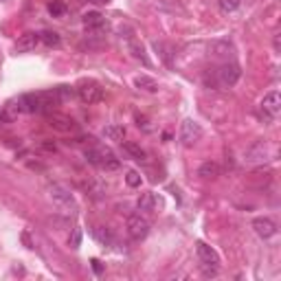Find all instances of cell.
I'll return each mask as SVG.
<instances>
[{
    "label": "cell",
    "instance_id": "1",
    "mask_svg": "<svg viewBox=\"0 0 281 281\" xmlns=\"http://www.w3.org/2000/svg\"><path fill=\"white\" fill-rule=\"evenodd\" d=\"M84 156L90 165L99 167V169H106V171H115L121 167L119 158L112 154L108 147H99V145H92V147H86L84 150Z\"/></svg>",
    "mask_w": 281,
    "mask_h": 281
},
{
    "label": "cell",
    "instance_id": "2",
    "mask_svg": "<svg viewBox=\"0 0 281 281\" xmlns=\"http://www.w3.org/2000/svg\"><path fill=\"white\" fill-rule=\"evenodd\" d=\"M239 77H242V68H239L235 62L222 64L216 73H213V79H216V88H218V86H220V88H233V86L239 82Z\"/></svg>",
    "mask_w": 281,
    "mask_h": 281
},
{
    "label": "cell",
    "instance_id": "3",
    "mask_svg": "<svg viewBox=\"0 0 281 281\" xmlns=\"http://www.w3.org/2000/svg\"><path fill=\"white\" fill-rule=\"evenodd\" d=\"M49 196L51 200L55 202L59 209H66V211H77V202H75V196L66 189L64 185H51L49 187Z\"/></svg>",
    "mask_w": 281,
    "mask_h": 281
},
{
    "label": "cell",
    "instance_id": "4",
    "mask_svg": "<svg viewBox=\"0 0 281 281\" xmlns=\"http://www.w3.org/2000/svg\"><path fill=\"white\" fill-rule=\"evenodd\" d=\"M125 229H128V235L134 239V242H140V239H145L147 235H150V222H147L143 216H138V213L128 218Z\"/></svg>",
    "mask_w": 281,
    "mask_h": 281
},
{
    "label": "cell",
    "instance_id": "5",
    "mask_svg": "<svg viewBox=\"0 0 281 281\" xmlns=\"http://www.w3.org/2000/svg\"><path fill=\"white\" fill-rule=\"evenodd\" d=\"M200 138H202V128H200V123L191 121V119L183 121V125H180V143L185 147H193Z\"/></svg>",
    "mask_w": 281,
    "mask_h": 281
},
{
    "label": "cell",
    "instance_id": "6",
    "mask_svg": "<svg viewBox=\"0 0 281 281\" xmlns=\"http://www.w3.org/2000/svg\"><path fill=\"white\" fill-rule=\"evenodd\" d=\"M262 117L264 119H268V121H275V119L279 117V112H281V95L277 90H272L268 92L264 99H262Z\"/></svg>",
    "mask_w": 281,
    "mask_h": 281
},
{
    "label": "cell",
    "instance_id": "7",
    "mask_svg": "<svg viewBox=\"0 0 281 281\" xmlns=\"http://www.w3.org/2000/svg\"><path fill=\"white\" fill-rule=\"evenodd\" d=\"M77 97L82 99L84 103H88V106L99 103L103 99V88L99 84H95V82H84L77 88Z\"/></svg>",
    "mask_w": 281,
    "mask_h": 281
},
{
    "label": "cell",
    "instance_id": "8",
    "mask_svg": "<svg viewBox=\"0 0 281 281\" xmlns=\"http://www.w3.org/2000/svg\"><path fill=\"white\" fill-rule=\"evenodd\" d=\"M246 163H264V160L270 158V145L266 140H255L244 154Z\"/></svg>",
    "mask_w": 281,
    "mask_h": 281
},
{
    "label": "cell",
    "instance_id": "9",
    "mask_svg": "<svg viewBox=\"0 0 281 281\" xmlns=\"http://www.w3.org/2000/svg\"><path fill=\"white\" fill-rule=\"evenodd\" d=\"M196 253H198L200 264L213 266V268H220V257H218V253L213 251L211 246H206L204 242H198V244H196Z\"/></svg>",
    "mask_w": 281,
    "mask_h": 281
},
{
    "label": "cell",
    "instance_id": "10",
    "mask_svg": "<svg viewBox=\"0 0 281 281\" xmlns=\"http://www.w3.org/2000/svg\"><path fill=\"white\" fill-rule=\"evenodd\" d=\"M253 229L262 239H270L277 235V224L272 222L270 218H257L255 222H253Z\"/></svg>",
    "mask_w": 281,
    "mask_h": 281
},
{
    "label": "cell",
    "instance_id": "11",
    "mask_svg": "<svg viewBox=\"0 0 281 281\" xmlns=\"http://www.w3.org/2000/svg\"><path fill=\"white\" fill-rule=\"evenodd\" d=\"M38 44H40V33H24V36H20V40L16 42V51L29 53V51L36 49Z\"/></svg>",
    "mask_w": 281,
    "mask_h": 281
},
{
    "label": "cell",
    "instance_id": "12",
    "mask_svg": "<svg viewBox=\"0 0 281 281\" xmlns=\"http://www.w3.org/2000/svg\"><path fill=\"white\" fill-rule=\"evenodd\" d=\"M49 119H51V125L55 130H62V132H75L77 130V123L64 115H49Z\"/></svg>",
    "mask_w": 281,
    "mask_h": 281
},
{
    "label": "cell",
    "instance_id": "13",
    "mask_svg": "<svg viewBox=\"0 0 281 281\" xmlns=\"http://www.w3.org/2000/svg\"><path fill=\"white\" fill-rule=\"evenodd\" d=\"M136 206H138V211H156V206H158V196H156V193H152V191L140 193Z\"/></svg>",
    "mask_w": 281,
    "mask_h": 281
},
{
    "label": "cell",
    "instance_id": "14",
    "mask_svg": "<svg viewBox=\"0 0 281 281\" xmlns=\"http://www.w3.org/2000/svg\"><path fill=\"white\" fill-rule=\"evenodd\" d=\"M103 24H106L103 13H99V11L84 13V26L86 29H103Z\"/></svg>",
    "mask_w": 281,
    "mask_h": 281
},
{
    "label": "cell",
    "instance_id": "15",
    "mask_svg": "<svg viewBox=\"0 0 281 281\" xmlns=\"http://www.w3.org/2000/svg\"><path fill=\"white\" fill-rule=\"evenodd\" d=\"M198 176L204 178V180H213L220 176V165L213 163V160H206V163H202L198 167Z\"/></svg>",
    "mask_w": 281,
    "mask_h": 281
},
{
    "label": "cell",
    "instance_id": "16",
    "mask_svg": "<svg viewBox=\"0 0 281 281\" xmlns=\"http://www.w3.org/2000/svg\"><path fill=\"white\" fill-rule=\"evenodd\" d=\"M134 86L138 90H145V92H158V82L150 75H136L134 77Z\"/></svg>",
    "mask_w": 281,
    "mask_h": 281
},
{
    "label": "cell",
    "instance_id": "17",
    "mask_svg": "<svg viewBox=\"0 0 281 281\" xmlns=\"http://www.w3.org/2000/svg\"><path fill=\"white\" fill-rule=\"evenodd\" d=\"M101 134H103V138H108V140L123 143V140H125V128H123V125H106Z\"/></svg>",
    "mask_w": 281,
    "mask_h": 281
},
{
    "label": "cell",
    "instance_id": "18",
    "mask_svg": "<svg viewBox=\"0 0 281 281\" xmlns=\"http://www.w3.org/2000/svg\"><path fill=\"white\" fill-rule=\"evenodd\" d=\"M123 150L128 152L134 160H143V163L147 160V152H145L138 143H134V140H123Z\"/></svg>",
    "mask_w": 281,
    "mask_h": 281
},
{
    "label": "cell",
    "instance_id": "19",
    "mask_svg": "<svg viewBox=\"0 0 281 281\" xmlns=\"http://www.w3.org/2000/svg\"><path fill=\"white\" fill-rule=\"evenodd\" d=\"M40 42H44L46 46H59L62 44V38H59V33H55V31H42L40 33Z\"/></svg>",
    "mask_w": 281,
    "mask_h": 281
},
{
    "label": "cell",
    "instance_id": "20",
    "mask_svg": "<svg viewBox=\"0 0 281 281\" xmlns=\"http://www.w3.org/2000/svg\"><path fill=\"white\" fill-rule=\"evenodd\" d=\"M128 46H130L132 55H134L136 59H140V62H143V64H150V62H147V57H145V49H143V46H140V44L136 42L134 38H130V40H128Z\"/></svg>",
    "mask_w": 281,
    "mask_h": 281
},
{
    "label": "cell",
    "instance_id": "21",
    "mask_svg": "<svg viewBox=\"0 0 281 281\" xmlns=\"http://www.w3.org/2000/svg\"><path fill=\"white\" fill-rule=\"evenodd\" d=\"M49 13H51L53 18L64 16V13H66V5L62 3V0H51V3H49Z\"/></svg>",
    "mask_w": 281,
    "mask_h": 281
},
{
    "label": "cell",
    "instance_id": "22",
    "mask_svg": "<svg viewBox=\"0 0 281 281\" xmlns=\"http://www.w3.org/2000/svg\"><path fill=\"white\" fill-rule=\"evenodd\" d=\"M242 7V0H220V9L224 13H233Z\"/></svg>",
    "mask_w": 281,
    "mask_h": 281
},
{
    "label": "cell",
    "instance_id": "23",
    "mask_svg": "<svg viewBox=\"0 0 281 281\" xmlns=\"http://www.w3.org/2000/svg\"><path fill=\"white\" fill-rule=\"evenodd\" d=\"M125 183H128V187H140V176H138L136 171H128Z\"/></svg>",
    "mask_w": 281,
    "mask_h": 281
},
{
    "label": "cell",
    "instance_id": "24",
    "mask_svg": "<svg viewBox=\"0 0 281 281\" xmlns=\"http://www.w3.org/2000/svg\"><path fill=\"white\" fill-rule=\"evenodd\" d=\"M79 244H82V229H75V231H73V235H71V246H73V249H77Z\"/></svg>",
    "mask_w": 281,
    "mask_h": 281
},
{
    "label": "cell",
    "instance_id": "25",
    "mask_svg": "<svg viewBox=\"0 0 281 281\" xmlns=\"http://www.w3.org/2000/svg\"><path fill=\"white\" fill-rule=\"evenodd\" d=\"M97 237L101 239L103 244H110V242H112V233H108V231L103 233V229H97Z\"/></svg>",
    "mask_w": 281,
    "mask_h": 281
},
{
    "label": "cell",
    "instance_id": "26",
    "mask_svg": "<svg viewBox=\"0 0 281 281\" xmlns=\"http://www.w3.org/2000/svg\"><path fill=\"white\" fill-rule=\"evenodd\" d=\"M9 121H11V112L3 110V112H0V123H9Z\"/></svg>",
    "mask_w": 281,
    "mask_h": 281
},
{
    "label": "cell",
    "instance_id": "27",
    "mask_svg": "<svg viewBox=\"0 0 281 281\" xmlns=\"http://www.w3.org/2000/svg\"><path fill=\"white\" fill-rule=\"evenodd\" d=\"M92 270H95L97 275H101V270H103V268H101V264H99L97 259H92Z\"/></svg>",
    "mask_w": 281,
    "mask_h": 281
},
{
    "label": "cell",
    "instance_id": "28",
    "mask_svg": "<svg viewBox=\"0 0 281 281\" xmlns=\"http://www.w3.org/2000/svg\"><path fill=\"white\" fill-rule=\"evenodd\" d=\"M88 3H92V5H108L110 0H88Z\"/></svg>",
    "mask_w": 281,
    "mask_h": 281
},
{
    "label": "cell",
    "instance_id": "29",
    "mask_svg": "<svg viewBox=\"0 0 281 281\" xmlns=\"http://www.w3.org/2000/svg\"><path fill=\"white\" fill-rule=\"evenodd\" d=\"M281 49V42H279V33L275 36V51H279Z\"/></svg>",
    "mask_w": 281,
    "mask_h": 281
}]
</instances>
